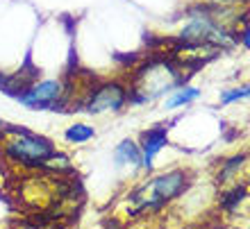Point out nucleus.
<instances>
[{"instance_id": "f257e3e1", "label": "nucleus", "mask_w": 250, "mask_h": 229, "mask_svg": "<svg viewBox=\"0 0 250 229\" xmlns=\"http://www.w3.org/2000/svg\"><path fill=\"white\" fill-rule=\"evenodd\" d=\"M185 84L182 66L175 57H152L132 73L130 105H150L157 98L171 93L175 86Z\"/></svg>"}, {"instance_id": "f03ea898", "label": "nucleus", "mask_w": 250, "mask_h": 229, "mask_svg": "<svg viewBox=\"0 0 250 229\" xmlns=\"http://www.w3.org/2000/svg\"><path fill=\"white\" fill-rule=\"evenodd\" d=\"M189 184H191V172L185 171V168H173V171L150 177L148 182H144L130 193V197H127V202H130L127 216L134 218V216H146V213H157L168 202L185 195Z\"/></svg>"}, {"instance_id": "7ed1b4c3", "label": "nucleus", "mask_w": 250, "mask_h": 229, "mask_svg": "<svg viewBox=\"0 0 250 229\" xmlns=\"http://www.w3.org/2000/svg\"><path fill=\"white\" fill-rule=\"evenodd\" d=\"M57 150L55 143L46 136L32 134L25 127H5L0 136V152L12 164L23 168H43L46 159Z\"/></svg>"}, {"instance_id": "20e7f679", "label": "nucleus", "mask_w": 250, "mask_h": 229, "mask_svg": "<svg viewBox=\"0 0 250 229\" xmlns=\"http://www.w3.org/2000/svg\"><path fill=\"white\" fill-rule=\"evenodd\" d=\"M130 100V89L127 84L119 82V79H109L103 82L96 89L84 95V100L78 105L75 112H86L91 116H100V114H121Z\"/></svg>"}, {"instance_id": "39448f33", "label": "nucleus", "mask_w": 250, "mask_h": 229, "mask_svg": "<svg viewBox=\"0 0 250 229\" xmlns=\"http://www.w3.org/2000/svg\"><path fill=\"white\" fill-rule=\"evenodd\" d=\"M23 107L37 109V112H57L66 105V86L60 79H41V82H30L16 93Z\"/></svg>"}, {"instance_id": "423d86ee", "label": "nucleus", "mask_w": 250, "mask_h": 229, "mask_svg": "<svg viewBox=\"0 0 250 229\" xmlns=\"http://www.w3.org/2000/svg\"><path fill=\"white\" fill-rule=\"evenodd\" d=\"M166 145H168V125H155V127L141 134V143H139V148H141V171H152V161Z\"/></svg>"}, {"instance_id": "0eeeda50", "label": "nucleus", "mask_w": 250, "mask_h": 229, "mask_svg": "<svg viewBox=\"0 0 250 229\" xmlns=\"http://www.w3.org/2000/svg\"><path fill=\"white\" fill-rule=\"evenodd\" d=\"M114 164L123 168V166H134V168H141V148L139 143H134L132 138H123L112 152Z\"/></svg>"}, {"instance_id": "6e6552de", "label": "nucleus", "mask_w": 250, "mask_h": 229, "mask_svg": "<svg viewBox=\"0 0 250 229\" xmlns=\"http://www.w3.org/2000/svg\"><path fill=\"white\" fill-rule=\"evenodd\" d=\"M200 98V91H198L196 86H189V84H180L175 86L171 93H168V98L164 102V109H178V107H187L191 102H196Z\"/></svg>"}, {"instance_id": "1a4fd4ad", "label": "nucleus", "mask_w": 250, "mask_h": 229, "mask_svg": "<svg viewBox=\"0 0 250 229\" xmlns=\"http://www.w3.org/2000/svg\"><path fill=\"white\" fill-rule=\"evenodd\" d=\"M91 138H96V130L86 123H73L64 130V141L71 145L86 143V141H91Z\"/></svg>"}, {"instance_id": "9d476101", "label": "nucleus", "mask_w": 250, "mask_h": 229, "mask_svg": "<svg viewBox=\"0 0 250 229\" xmlns=\"http://www.w3.org/2000/svg\"><path fill=\"white\" fill-rule=\"evenodd\" d=\"M244 161H246L244 154H237V157L228 159V161L221 166V172H218V182H223V184L237 182V172L244 168Z\"/></svg>"}, {"instance_id": "9b49d317", "label": "nucleus", "mask_w": 250, "mask_h": 229, "mask_svg": "<svg viewBox=\"0 0 250 229\" xmlns=\"http://www.w3.org/2000/svg\"><path fill=\"white\" fill-rule=\"evenodd\" d=\"M246 98H250V84L225 89V91H221V95H218L221 105H232V102H239V100H246Z\"/></svg>"}, {"instance_id": "f8f14e48", "label": "nucleus", "mask_w": 250, "mask_h": 229, "mask_svg": "<svg viewBox=\"0 0 250 229\" xmlns=\"http://www.w3.org/2000/svg\"><path fill=\"white\" fill-rule=\"evenodd\" d=\"M43 168H48V171H57V172H66V171H73V164H71V159L66 157L64 152L55 150L53 154L46 159Z\"/></svg>"}, {"instance_id": "ddd939ff", "label": "nucleus", "mask_w": 250, "mask_h": 229, "mask_svg": "<svg viewBox=\"0 0 250 229\" xmlns=\"http://www.w3.org/2000/svg\"><path fill=\"white\" fill-rule=\"evenodd\" d=\"M203 2H209V5H218V7H250V0H203Z\"/></svg>"}, {"instance_id": "4468645a", "label": "nucleus", "mask_w": 250, "mask_h": 229, "mask_svg": "<svg viewBox=\"0 0 250 229\" xmlns=\"http://www.w3.org/2000/svg\"><path fill=\"white\" fill-rule=\"evenodd\" d=\"M239 39H241V43H244L246 48H250V20L246 23V27L239 32Z\"/></svg>"}, {"instance_id": "2eb2a0df", "label": "nucleus", "mask_w": 250, "mask_h": 229, "mask_svg": "<svg viewBox=\"0 0 250 229\" xmlns=\"http://www.w3.org/2000/svg\"><path fill=\"white\" fill-rule=\"evenodd\" d=\"M2 130H5V123H2V118H0V136H2Z\"/></svg>"}]
</instances>
